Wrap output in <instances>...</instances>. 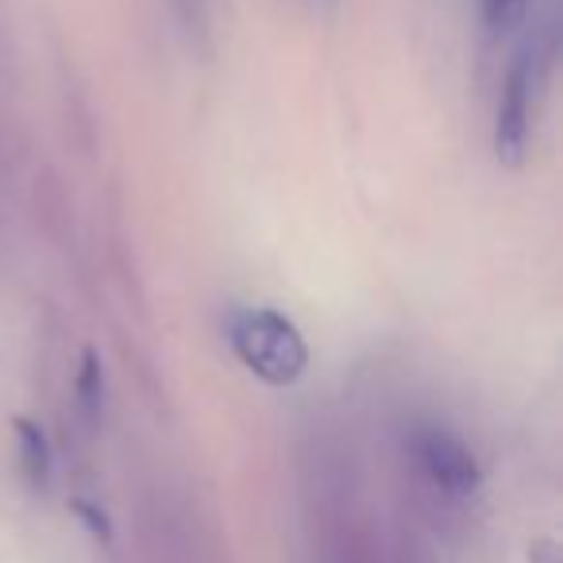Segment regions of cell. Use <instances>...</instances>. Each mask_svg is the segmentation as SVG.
<instances>
[{
	"label": "cell",
	"instance_id": "2",
	"mask_svg": "<svg viewBox=\"0 0 563 563\" xmlns=\"http://www.w3.org/2000/svg\"><path fill=\"white\" fill-rule=\"evenodd\" d=\"M409 448H413V460L421 467V475L440 494H448V498H467L483 483L471 448L460 437H452L448 429H440V424H417L413 437H409Z\"/></svg>",
	"mask_w": 563,
	"mask_h": 563
},
{
	"label": "cell",
	"instance_id": "5",
	"mask_svg": "<svg viewBox=\"0 0 563 563\" xmlns=\"http://www.w3.org/2000/svg\"><path fill=\"white\" fill-rule=\"evenodd\" d=\"M78 401H81V413H86L89 421H97V417H101V406H104V371H101V360H97V352L81 355Z\"/></svg>",
	"mask_w": 563,
	"mask_h": 563
},
{
	"label": "cell",
	"instance_id": "6",
	"mask_svg": "<svg viewBox=\"0 0 563 563\" xmlns=\"http://www.w3.org/2000/svg\"><path fill=\"white\" fill-rule=\"evenodd\" d=\"M478 9H483V24L498 35V32H509V27L525 16L529 0H478Z\"/></svg>",
	"mask_w": 563,
	"mask_h": 563
},
{
	"label": "cell",
	"instance_id": "4",
	"mask_svg": "<svg viewBox=\"0 0 563 563\" xmlns=\"http://www.w3.org/2000/svg\"><path fill=\"white\" fill-rule=\"evenodd\" d=\"M16 440H20V460H24V471L35 486H47L51 478V444L43 437L40 424H32L27 417L16 421Z\"/></svg>",
	"mask_w": 563,
	"mask_h": 563
},
{
	"label": "cell",
	"instance_id": "7",
	"mask_svg": "<svg viewBox=\"0 0 563 563\" xmlns=\"http://www.w3.org/2000/svg\"><path fill=\"white\" fill-rule=\"evenodd\" d=\"M170 9L178 12L181 20V32L189 40H201L209 32V0H170Z\"/></svg>",
	"mask_w": 563,
	"mask_h": 563
},
{
	"label": "cell",
	"instance_id": "1",
	"mask_svg": "<svg viewBox=\"0 0 563 563\" xmlns=\"http://www.w3.org/2000/svg\"><path fill=\"white\" fill-rule=\"evenodd\" d=\"M228 344L255 378L271 386H290L306 375L309 347L298 324L274 309H232L228 317Z\"/></svg>",
	"mask_w": 563,
	"mask_h": 563
},
{
	"label": "cell",
	"instance_id": "8",
	"mask_svg": "<svg viewBox=\"0 0 563 563\" xmlns=\"http://www.w3.org/2000/svg\"><path fill=\"white\" fill-rule=\"evenodd\" d=\"M74 514L86 521V529L93 532L97 540H104V544H109V540H112V525H109V517H104L101 509L93 506V501H74Z\"/></svg>",
	"mask_w": 563,
	"mask_h": 563
},
{
	"label": "cell",
	"instance_id": "3",
	"mask_svg": "<svg viewBox=\"0 0 563 563\" xmlns=\"http://www.w3.org/2000/svg\"><path fill=\"white\" fill-rule=\"evenodd\" d=\"M529 117H532V55L521 51L501 81L498 97V124H494V147L498 158L517 163L529 140Z\"/></svg>",
	"mask_w": 563,
	"mask_h": 563
}]
</instances>
